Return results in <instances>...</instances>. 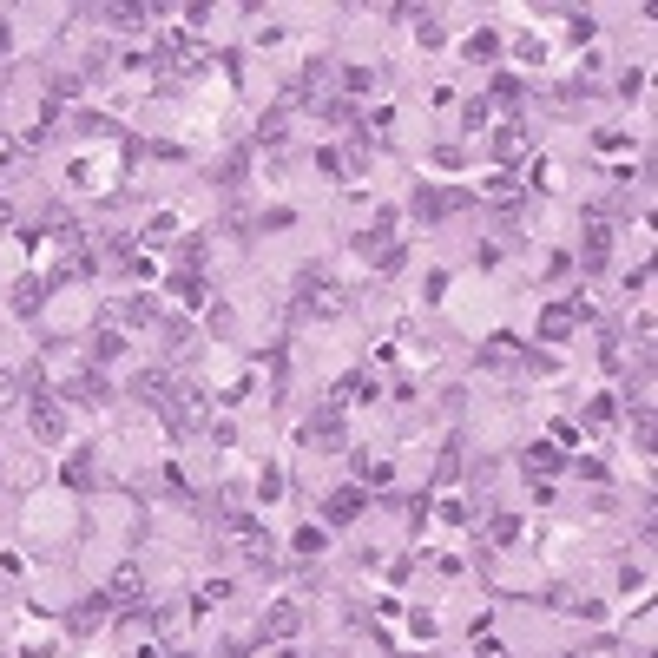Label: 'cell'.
Returning a JSON list of instances; mask_svg holds the SVG:
<instances>
[{
	"instance_id": "8992f818",
	"label": "cell",
	"mask_w": 658,
	"mask_h": 658,
	"mask_svg": "<svg viewBox=\"0 0 658 658\" xmlns=\"http://www.w3.org/2000/svg\"><path fill=\"white\" fill-rule=\"evenodd\" d=\"M303 441H310V448H316V455H336V448H343V441H349V428H343V408H316V415H310V422H303Z\"/></svg>"
},
{
	"instance_id": "74e56055",
	"label": "cell",
	"mask_w": 658,
	"mask_h": 658,
	"mask_svg": "<svg viewBox=\"0 0 658 658\" xmlns=\"http://www.w3.org/2000/svg\"><path fill=\"white\" fill-rule=\"evenodd\" d=\"M172 231H178V218H172V211H158V218L145 224V244H165V237H172Z\"/></svg>"
},
{
	"instance_id": "836d02e7",
	"label": "cell",
	"mask_w": 658,
	"mask_h": 658,
	"mask_svg": "<svg viewBox=\"0 0 658 658\" xmlns=\"http://www.w3.org/2000/svg\"><path fill=\"white\" fill-rule=\"evenodd\" d=\"M79 132H93V139H119V119H99V112H79Z\"/></svg>"
},
{
	"instance_id": "ab89813d",
	"label": "cell",
	"mask_w": 658,
	"mask_h": 658,
	"mask_svg": "<svg viewBox=\"0 0 658 658\" xmlns=\"http://www.w3.org/2000/svg\"><path fill=\"white\" fill-rule=\"evenodd\" d=\"M494 53H501V40H494V33H474V40H468V60H494Z\"/></svg>"
},
{
	"instance_id": "8fae6325",
	"label": "cell",
	"mask_w": 658,
	"mask_h": 658,
	"mask_svg": "<svg viewBox=\"0 0 658 658\" xmlns=\"http://www.w3.org/2000/svg\"><path fill=\"white\" fill-rule=\"evenodd\" d=\"M66 402H79V408H106V402H112L106 369H73V376H66Z\"/></svg>"
},
{
	"instance_id": "4dcf8cb0",
	"label": "cell",
	"mask_w": 658,
	"mask_h": 658,
	"mask_svg": "<svg viewBox=\"0 0 658 658\" xmlns=\"http://www.w3.org/2000/svg\"><path fill=\"white\" fill-rule=\"evenodd\" d=\"M376 79H382V66H349V73H343V93H369Z\"/></svg>"
},
{
	"instance_id": "3957f363",
	"label": "cell",
	"mask_w": 658,
	"mask_h": 658,
	"mask_svg": "<svg viewBox=\"0 0 658 658\" xmlns=\"http://www.w3.org/2000/svg\"><path fill=\"white\" fill-rule=\"evenodd\" d=\"M474 362H481V369H547V356H533V349L520 343V336H507V329H494Z\"/></svg>"
},
{
	"instance_id": "7dc6e473",
	"label": "cell",
	"mask_w": 658,
	"mask_h": 658,
	"mask_svg": "<svg viewBox=\"0 0 658 658\" xmlns=\"http://www.w3.org/2000/svg\"><path fill=\"white\" fill-rule=\"evenodd\" d=\"M283 658H303V652H283Z\"/></svg>"
},
{
	"instance_id": "d590c367",
	"label": "cell",
	"mask_w": 658,
	"mask_h": 658,
	"mask_svg": "<svg viewBox=\"0 0 658 658\" xmlns=\"http://www.w3.org/2000/svg\"><path fill=\"white\" fill-rule=\"evenodd\" d=\"M290 224H297V211H283V204H277V211H264V218H251V231H290Z\"/></svg>"
},
{
	"instance_id": "7c38bea8",
	"label": "cell",
	"mask_w": 658,
	"mask_h": 658,
	"mask_svg": "<svg viewBox=\"0 0 658 658\" xmlns=\"http://www.w3.org/2000/svg\"><path fill=\"white\" fill-rule=\"evenodd\" d=\"M362 507H369V501H362L356 481H349V487H329V494H323V520H329V527H349Z\"/></svg>"
},
{
	"instance_id": "f1b7e54d",
	"label": "cell",
	"mask_w": 658,
	"mask_h": 658,
	"mask_svg": "<svg viewBox=\"0 0 658 658\" xmlns=\"http://www.w3.org/2000/svg\"><path fill=\"white\" fill-rule=\"evenodd\" d=\"M632 441H639V448H652V395H645V402H632Z\"/></svg>"
},
{
	"instance_id": "4316f807",
	"label": "cell",
	"mask_w": 658,
	"mask_h": 658,
	"mask_svg": "<svg viewBox=\"0 0 658 658\" xmlns=\"http://www.w3.org/2000/svg\"><path fill=\"white\" fill-rule=\"evenodd\" d=\"M283 119H290V112H264V119H257V132H251V145H283Z\"/></svg>"
},
{
	"instance_id": "52a82bcc",
	"label": "cell",
	"mask_w": 658,
	"mask_h": 658,
	"mask_svg": "<svg viewBox=\"0 0 658 658\" xmlns=\"http://www.w3.org/2000/svg\"><path fill=\"white\" fill-rule=\"evenodd\" d=\"M99 593L112 599V612H132V606H145V573H139V560L112 566V580L99 586Z\"/></svg>"
},
{
	"instance_id": "7402d4cb",
	"label": "cell",
	"mask_w": 658,
	"mask_h": 658,
	"mask_svg": "<svg viewBox=\"0 0 658 658\" xmlns=\"http://www.w3.org/2000/svg\"><path fill=\"white\" fill-rule=\"evenodd\" d=\"M369 395H376V376H362V369H356V376H343V382H336V395H329V408H349V402H369Z\"/></svg>"
},
{
	"instance_id": "7a4b0ae2",
	"label": "cell",
	"mask_w": 658,
	"mask_h": 658,
	"mask_svg": "<svg viewBox=\"0 0 658 658\" xmlns=\"http://www.w3.org/2000/svg\"><path fill=\"white\" fill-rule=\"evenodd\" d=\"M158 422L172 428L178 441H185V435H198V428H211V395H204L198 382H172V395L158 402Z\"/></svg>"
},
{
	"instance_id": "60d3db41",
	"label": "cell",
	"mask_w": 658,
	"mask_h": 658,
	"mask_svg": "<svg viewBox=\"0 0 658 658\" xmlns=\"http://www.w3.org/2000/svg\"><path fill=\"white\" fill-rule=\"evenodd\" d=\"M402 264H408V251H402V244H389V251L376 257V270H382V277H395V270H402Z\"/></svg>"
},
{
	"instance_id": "2e32d148",
	"label": "cell",
	"mask_w": 658,
	"mask_h": 658,
	"mask_svg": "<svg viewBox=\"0 0 658 658\" xmlns=\"http://www.w3.org/2000/svg\"><path fill=\"white\" fill-rule=\"evenodd\" d=\"M7 310H14V316H40V310H47V277H33V270H27V277H14Z\"/></svg>"
},
{
	"instance_id": "9c48e42d",
	"label": "cell",
	"mask_w": 658,
	"mask_h": 658,
	"mask_svg": "<svg viewBox=\"0 0 658 658\" xmlns=\"http://www.w3.org/2000/svg\"><path fill=\"white\" fill-rule=\"evenodd\" d=\"M468 204H474V191H441V185H422V191H415V218H428V224H435V218H455V211H468Z\"/></svg>"
},
{
	"instance_id": "603a6c76",
	"label": "cell",
	"mask_w": 658,
	"mask_h": 658,
	"mask_svg": "<svg viewBox=\"0 0 658 658\" xmlns=\"http://www.w3.org/2000/svg\"><path fill=\"white\" fill-rule=\"evenodd\" d=\"M520 468H533V474H560V448H553V441H527V448H520Z\"/></svg>"
},
{
	"instance_id": "6da1fadb",
	"label": "cell",
	"mask_w": 658,
	"mask_h": 658,
	"mask_svg": "<svg viewBox=\"0 0 658 658\" xmlns=\"http://www.w3.org/2000/svg\"><path fill=\"white\" fill-rule=\"evenodd\" d=\"M290 310H297V323H329V316H343L349 310L343 277H336L329 264H303L297 290H290Z\"/></svg>"
},
{
	"instance_id": "5bb4252c",
	"label": "cell",
	"mask_w": 658,
	"mask_h": 658,
	"mask_svg": "<svg viewBox=\"0 0 658 658\" xmlns=\"http://www.w3.org/2000/svg\"><path fill=\"white\" fill-rule=\"evenodd\" d=\"M474 204H501V211H514V204H520V178L514 172H487L481 185H474Z\"/></svg>"
},
{
	"instance_id": "e575fe53",
	"label": "cell",
	"mask_w": 658,
	"mask_h": 658,
	"mask_svg": "<svg viewBox=\"0 0 658 658\" xmlns=\"http://www.w3.org/2000/svg\"><path fill=\"white\" fill-rule=\"evenodd\" d=\"M487 540H494V547H514V540H520V520H514V514H501L494 527H487Z\"/></svg>"
},
{
	"instance_id": "83f0119b",
	"label": "cell",
	"mask_w": 658,
	"mask_h": 658,
	"mask_svg": "<svg viewBox=\"0 0 658 658\" xmlns=\"http://www.w3.org/2000/svg\"><path fill=\"white\" fill-rule=\"evenodd\" d=\"M316 553H329V533L323 527H297V560H316Z\"/></svg>"
},
{
	"instance_id": "bcb514c9",
	"label": "cell",
	"mask_w": 658,
	"mask_h": 658,
	"mask_svg": "<svg viewBox=\"0 0 658 658\" xmlns=\"http://www.w3.org/2000/svg\"><path fill=\"white\" fill-rule=\"evenodd\" d=\"M7 218H14V204H7V198H0V224H7Z\"/></svg>"
},
{
	"instance_id": "e0dca14e",
	"label": "cell",
	"mask_w": 658,
	"mask_h": 658,
	"mask_svg": "<svg viewBox=\"0 0 658 658\" xmlns=\"http://www.w3.org/2000/svg\"><path fill=\"white\" fill-rule=\"evenodd\" d=\"M86 20H99L106 33H139L145 20H158V14H152V7H93Z\"/></svg>"
},
{
	"instance_id": "ac0fdd59",
	"label": "cell",
	"mask_w": 658,
	"mask_h": 658,
	"mask_svg": "<svg viewBox=\"0 0 658 658\" xmlns=\"http://www.w3.org/2000/svg\"><path fill=\"white\" fill-rule=\"evenodd\" d=\"M106 619H112V599H106V593H93L79 612H66V626H73V632H99Z\"/></svg>"
},
{
	"instance_id": "d6986e66",
	"label": "cell",
	"mask_w": 658,
	"mask_h": 658,
	"mask_svg": "<svg viewBox=\"0 0 658 658\" xmlns=\"http://www.w3.org/2000/svg\"><path fill=\"white\" fill-rule=\"evenodd\" d=\"M527 152H533L527 126H501V132H494V158H501V165H514V158H527Z\"/></svg>"
},
{
	"instance_id": "7bdbcfd3",
	"label": "cell",
	"mask_w": 658,
	"mask_h": 658,
	"mask_svg": "<svg viewBox=\"0 0 658 658\" xmlns=\"http://www.w3.org/2000/svg\"><path fill=\"white\" fill-rule=\"evenodd\" d=\"M612 415H619V408H612V402H606V395H599V402H593V408H586V422H593V428H606V422H612Z\"/></svg>"
},
{
	"instance_id": "277c9868",
	"label": "cell",
	"mask_w": 658,
	"mask_h": 658,
	"mask_svg": "<svg viewBox=\"0 0 658 658\" xmlns=\"http://www.w3.org/2000/svg\"><path fill=\"white\" fill-rule=\"evenodd\" d=\"M586 316H593V303H586V297H573V303H547V310H540V329H533V336H540V343H566V336H573V329H580Z\"/></svg>"
},
{
	"instance_id": "1f68e13d",
	"label": "cell",
	"mask_w": 658,
	"mask_h": 658,
	"mask_svg": "<svg viewBox=\"0 0 658 658\" xmlns=\"http://www.w3.org/2000/svg\"><path fill=\"white\" fill-rule=\"evenodd\" d=\"M66 487H79V494L93 487V455H73V461H66Z\"/></svg>"
},
{
	"instance_id": "44dd1931",
	"label": "cell",
	"mask_w": 658,
	"mask_h": 658,
	"mask_svg": "<svg viewBox=\"0 0 658 658\" xmlns=\"http://www.w3.org/2000/svg\"><path fill=\"white\" fill-rule=\"evenodd\" d=\"M132 395H139V402H145V408H152V415H158V402L172 395V376H165V369H145V376L132 382Z\"/></svg>"
},
{
	"instance_id": "5b68a950",
	"label": "cell",
	"mask_w": 658,
	"mask_h": 658,
	"mask_svg": "<svg viewBox=\"0 0 658 658\" xmlns=\"http://www.w3.org/2000/svg\"><path fill=\"white\" fill-rule=\"evenodd\" d=\"M27 422H33V441L40 448H60L66 441V408L53 395H27Z\"/></svg>"
},
{
	"instance_id": "b9f144b4",
	"label": "cell",
	"mask_w": 658,
	"mask_h": 658,
	"mask_svg": "<svg viewBox=\"0 0 658 658\" xmlns=\"http://www.w3.org/2000/svg\"><path fill=\"white\" fill-rule=\"evenodd\" d=\"M20 402V376L14 369H0V408H14Z\"/></svg>"
},
{
	"instance_id": "4fadbf2b",
	"label": "cell",
	"mask_w": 658,
	"mask_h": 658,
	"mask_svg": "<svg viewBox=\"0 0 658 658\" xmlns=\"http://www.w3.org/2000/svg\"><path fill=\"white\" fill-rule=\"evenodd\" d=\"M389 244H395V211H389V204H382L376 218H369V224H362V231H356V251H362V257H382V251H389Z\"/></svg>"
},
{
	"instance_id": "9a60e30c",
	"label": "cell",
	"mask_w": 658,
	"mask_h": 658,
	"mask_svg": "<svg viewBox=\"0 0 658 658\" xmlns=\"http://www.w3.org/2000/svg\"><path fill=\"white\" fill-rule=\"evenodd\" d=\"M211 185H218V191H244V185H251V145L224 152V158H218V172H211Z\"/></svg>"
},
{
	"instance_id": "ffe728a7",
	"label": "cell",
	"mask_w": 658,
	"mask_h": 658,
	"mask_svg": "<svg viewBox=\"0 0 658 658\" xmlns=\"http://www.w3.org/2000/svg\"><path fill=\"white\" fill-rule=\"evenodd\" d=\"M112 316H119V323H126V329H152V323H158V316H165V310H158L152 297H126V303H119V310H112Z\"/></svg>"
},
{
	"instance_id": "ee69618b",
	"label": "cell",
	"mask_w": 658,
	"mask_h": 658,
	"mask_svg": "<svg viewBox=\"0 0 658 658\" xmlns=\"http://www.w3.org/2000/svg\"><path fill=\"white\" fill-rule=\"evenodd\" d=\"M218 599H231V580H211V586L198 593V606H218Z\"/></svg>"
},
{
	"instance_id": "30bf717a",
	"label": "cell",
	"mask_w": 658,
	"mask_h": 658,
	"mask_svg": "<svg viewBox=\"0 0 658 658\" xmlns=\"http://www.w3.org/2000/svg\"><path fill=\"white\" fill-rule=\"evenodd\" d=\"M303 632V606H290V599H277V606L257 619V639H270V645H290Z\"/></svg>"
},
{
	"instance_id": "f35d334b",
	"label": "cell",
	"mask_w": 658,
	"mask_h": 658,
	"mask_svg": "<svg viewBox=\"0 0 658 658\" xmlns=\"http://www.w3.org/2000/svg\"><path fill=\"white\" fill-rule=\"evenodd\" d=\"M494 99H501V106H520V79L514 73H494Z\"/></svg>"
},
{
	"instance_id": "f6af8a7d",
	"label": "cell",
	"mask_w": 658,
	"mask_h": 658,
	"mask_svg": "<svg viewBox=\"0 0 658 658\" xmlns=\"http://www.w3.org/2000/svg\"><path fill=\"white\" fill-rule=\"evenodd\" d=\"M14 152H20V145H14V139H0V165H14Z\"/></svg>"
},
{
	"instance_id": "d6a6232c",
	"label": "cell",
	"mask_w": 658,
	"mask_h": 658,
	"mask_svg": "<svg viewBox=\"0 0 658 658\" xmlns=\"http://www.w3.org/2000/svg\"><path fill=\"white\" fill-rule=\"evenodd\" d=\"M204 264V231H191L185 244H178V270H198Z\"/></svg>"
},
{
	"instance_id": "d4e9b609",
	"label": "cell",
	"mask_w": 658,
	"mask_h": 658,
	"mask_svg": "<svg viewBox=\"0 0 658 658\" xmlns=\"http://www.w3.org/2000/svg\"><path fill=\"white\" fill-rule=\"evenodd\" d=\"M408 20H415V40H422V47H441V40H448L441 14H422V7H408Z\"/></svg>"
},
{
	"instance_id": "484cf974",
	"label": "cell",
	"mask_w": 658,
	"mask_h": 658,
	"mask_svg": "<svg viewBox=\"0 0 658 658\" xmlns=\"http://www.w3.org/2000/svg\"><path fill=\"white\" fill-rule=\"evenodd\" d=\"M152 329H158V343L172 349V356H178V349H185V343H191V329H185V323H178V316H172V310L158 316V323H152Z\"/></svg>"
},
{
	"instance_id": "8d00e7d4",
	"label": "cell",
	"mask_w": 658,
	"mask_h": 658,
	"mask_svg": "<svg viewBox=\"0 0 658 658\" xmlns=\"http://www.w3.org/2000/svg\"><path fill=\"white\" fill-rule=\"evenodd\" d=\"M487 126V99H468V106H461V132H468V139H474V132H481Z\"/></svg>"
},
{
	"instance_id": "f546056e",
	"label": "cell",
	"mask_w": 658,
	"mask_h": 658,
	"mask_svg": "<svg viewBox=\"0 0 658 658\" xmlns=\"http://www.w3.org/2000/svg\"><path fill=\"white\" fill-rule=\"evenodd\" d=\"M172 297L178 303H198L204 297V277H198V270H178V277H172Z\"/></svg>"
},
{
	"instance_id": "ba28073f",
	"label": "cell",
	"mask_w": 658,
	"mask_h": 658,
	"mask_svg": "<svg viewBox=\"0 0 658 658\" xmlns=\"http://www.w3.org/2000/svg\"><path fill=\"white\" fill-rule=\"evenodd\" d=\"M323 86H329V66L310 60L303 73H290V86H283V112L290 106H323Z\"/></svg>"
},
{
	"instance_id": "cb8c5ba5",
	"label": "cell",
	"mask_w": 658,
	"mask_h": 658,
	"mask_svg": "<svg viewBox=\"0 0 658 658\" xmlns=\"http://www.w3.org/2000/svg\"><path fill=\"white\" fill-rule=\"evenodd\" d=\"M119 356H126V336H119L112 323H99V329H93V362L106 369V362H119Z\"/></svg>"
}]
</instances>
